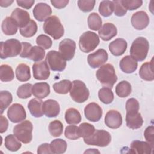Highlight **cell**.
Returning <instances> with one entry per match:
<instances>
[{
	"mask_svg": "<svg viewBox=\"0 0 154 154\" xmlns=\"http://www.w3.org/2000/svg\"><path fill=\"white\" fill-rule=\"evenodd\" d=\"M45 55V51L44 49L38 46H34L31 48L27 58L33 61H40L42 60Z\"/></svg>",
	"mask_w": 154,
	"mask_h": 154,
	"instance_id": "obj_36",
	"label": "cell"
},
{
	"mask_svg": "<svg viewBox=\"0 0 154 154\" xmlns=\"http://www.w3.org/2000/svg\"><path fill=\"white\" fill-rule=\"evenodd\" d=\"M33 76L37 80H46L50 75L49 67L45 61L37 62L32 65Z\"/></svg>",
	"mask_w": 154,
	"mask_h": 154,
	"instance_id": "obj_16",
	"label": "cell"
},
{
	"mask_svg": "<svg viewBox=\"0 0 154 154\" xmlns=\"http://www.w3.org/2000/svg\"><path fill=\"white\" fill-rule=\"evenodd\" d=\"M108 58L107 52L103 49H99L88 55L87 62L91 68L96 69L102 66L107 61Z\"/></svg>",
	"mask_w": 154,
	"mask_h": 154,
	"instance_id": "obj_11",
	"label": "cell"
},
{
	"mask_svg": "<svg viewBox=\"0 0 154 154\" xmlns=\"http://www.w3.org/2000/svg\"><path fill=\"white\" fill-rule=\"evenodd\" d=\"M139 102L135 98L129 99L126 103V112H138L139 110Z\"/></svg>",
	"mask_w": 154,
	"mask_h": 154,
	"instance_id": "obj_49",
	"label": "cell"
},
{
	"mask_svg": "<svg viewBox=\"0 0 154 154\" xmlns=\"http://www.w3.org/2000/svg\"><path fill=\"white\" fill-rule=\"evenodd\" d=\"M126 122L129 128L137 129L143 126V119L141 114L138 112H126Z\"/></svg>",
	"mask_w": 154,
	"mask_h": 154,
	"instance_id": "obj_22",
	"label": "cell"
},
{
	"mask_svg": "<svg viewBox=\"0 0 154 154\" xmlns=\"http://www.w3.org/2000/svg\"><path fill=\"white\" fill-rule=\"evenodd\" d=\"M50 146L52 153L61 154L66 151L67 143L63 139L57 138L51 141Z\"/></svg>",
	"mask_w": 154,
	"mask_h": 154,
	"instance_id": "obj_34",
	"label": "cell"
},
{
	"mask_svg": "<svg viewBox=\"0 0 154 154\" xmlns=\"http://www.w3.org/2000/svg\"><path fill=\"white\" fill-rule=\"evenodd\" d=\"M32 85L26 83L19 86L17 90V95L20 99H27L31 96Z\"/></svg>",
	"mask_w": 154,
	"mask_h": 154,
	"instance_id": "obj_44",
	"label": "cell"
},
{
	"mask_svg": "<svg viewBox=\"0 0 154 154\" xmlns=\"http://www.w3.org/2000/svg\"><path fill=\"white\" fill-rule=\"evenodd\" d=\"M153 147L147 142L134 140L130 146V152L132 153L150 154L152 153Z\"/></svg>",
	"mask_w": 154,
	"mask_h": 154,
	"instance_id": "obj_20",
	"label": "cell"
},
{
	"mask_svg": "<svg viewBox=\"0 0 154 154\" xmlns=\"http://www.w3.org/2000/svg\"><path fill=\"white\" fill-rule=\"evenodd\" d=\"M70 91L71 98L77 103L85 102L89 97V90L85 83L81 80H74Z\"/></svg>",
	"mask_w": 154,
	"mask_h": 154,
	"instance_id": "obj_8",
	"label": "cell"
},
{
	"mask_svg": "<svg viewBox=\"0 0 154 154\" xmlns=\"http://www.w3.org/2000/svg\"><path fill=\"white\" fill-rule=\"evenodd\" d=\"M0 132L2 134L7 130L8 126V122L7 119L2 115H1L0 116Z\"/></svg>",
	"mask_w": 154,
	"mask_h": 154,
	"instance_id": "obj_56",
	"label": "cell"
},
{
	"mask_svg": "<svg viewBox=\"0 0 154 154\" xmlns=\"http://www.w3.org/2000/svg\"><path fill=\"white\" fill-rule=\"evenodd\" d=\"M36 43L38 46L45 49H49L52 45L51 38L46 35L41 34L39 35L36 38Z\"/></svg>",
	"mask_w": 154,
	"mask_h": 154,
	"instance_id": "obj_46",
	"label": "cell"
},
{
	"mask_svg": "<svg viewBox=\"0 0 154 154\" xmlns=\"http://www.w3.org/2000/svg\"><path fill=\"white\" fill-rule=\"evenodd\" d=\"M99 37L104 41H109L117 34L116 26L112 23H105L99 29L98 32Z\"/></svg>",
	"mask_w": 154,
	"mask_h": 154,
	"instance_id": "obj_21",
	"label": "cell"
},
{
	"mask_svg": "<svg viewBox=\"0 0 154 154\" xmlns=\"http://www.w3.org/2000/svg\"><path fill=\"white\" fill-rule=\"evenodd\" d=\"M114 6V14L116 16L121 17L123 16L127 13V10L123 6L121 0L113 1Z\"/></svg>",
	"mask_w": 154,
	"mask_h": 154,
	"instance_id": "obj_50",
	"label": "cell"
},
{
	"mask_svg": "<svg viewBox=\"0 0 154 154\" xmlns=\"http://www.w3.org/2000/svg\"><path fill=\"white\" fill-rule=\"evenodd\" d=\"M88 25L90 29L93 31L99 30L102 24V20L100 16L96 13H91L89 14L87 19Z\"/></svg>",
	"mask_w": 154,
	"mask_h": 154,
	"instance_id": "obj_37",
	"label": "cell"
},
{
	"mask_svg": "<svg viewBox=\"0 0 154 154\" xmlns=\"http://www.w3.org/2000/svg\"><path fill=\"white\" fill-rule=\"evenodd\" d=\"M63 131V125L60 120H53L49 125V131L52 137H60L62 134Z\"/></svg>",
	"mask_w": 154,
	"mask_h": 154,
	"instance_id": "obj_42",
	"label": "cell"
},
{
	"mask_svg": "<svg viewBox=\"0 0 154 154\" xmlns=\"http://www.w3.org/2000/svg\"><path fill=\"white\" fill-rule=\"evenodd\" d=\"M64 135L66 138L72 140H76L81 138L79 134L78 127L75 125L67 126L65 129Z\"/></svg>",
	"mask_w": 154,
	"mask_h": 154,
	"instance_id": "obj_45",
	"label": "cell"
},
{
	"mask_svg": "<svg viewBox=\"0 0 154 154\" xmlns=\"http://www.w3.org/2000/svg\"><path fill=\"white\" fill-rule=\"evenodd\" d=\"M43 101L38 99H32L28 103V108L31 115L35 117H40L43 116V112L42 109Z\"/></svg>",
	"mask_w": 154,
	"mask_h": 154,
	"instance_id": "obj_28",
	"label": "cell"
},
{
	"mask_svg": "<svg viewBox=\"0 0 154 154\" xmlns=\"http://www.w3.org/2000/svg\"><path fill=\"white\" fill-rule=\"evenodd\" d=\"M76 43L70 38H65L59 43V52L66 61L71 60L75 54Z\"/></svg>",
	"mask_w": 154,
	"mask_h": 154,
	"instance_id": "obj_10",
	"label": "cell"
},
{
	"mask_svg": "<svg viewBox=\"0 0 154 154\" xmlns=\"http://www.w3.org/2000/svg\"><path fill=\"white\" fill-rule=\"evenodd\" d=\"M149 50L148 40L143 37H139L132 42L130 48V54L136 61H142L146 59Z\"/></svg>",
	"mask_w": 154,
	"mask_h": 154,
	"instance_id": "obj_2",
	"label": "cell"
},
{
	"mask_svg": "<svg viewBox=\"0 0 154 154\" xmlns=\"http://www.w3.org/2000/svg\"><path fill=\"white\" fill-rule=\"evenodd\" d=\"M72 82L68 79H63L53 84V89L55 93L66 94L70 92L72 87Z\"/></svg>",
	"mask_w": 154,
	"mask_h": 154,
	"instance_id": "obj_32",
	"label": "cell"
},
{
	"mask_svg": "<svg viewBox=\"0 0 154 154\" xmlns=\"http://www.w3.org/2000/svg\"><path fill=\"white\" fill-rule=\"evenodd\" d=\"M94 0H79L78 1V5L79 9L83 12L91 11L95 5Z\"/></svg>",
	"mask_w": 154,
	"mask_h": 154,
	"instance_id": "obj_47",
	"label": "cell"
},
{
	"mask_svg": "<svg viewBox=\"0 0 154 154\" xmlns=\"http://www.w3.org/2000/svg\"><path fill=\"white\" fill-rule=\"evenodd\" d=\"M22 51V43L19 40L11 38L1 42L0 57L2 59L14 57L20 55Z\"/></svg>",
	"mask_w": 154,
	"mask_h": 154,
	"instance_id": "obj_4",
	"label": "cell"
},
{
	"mask_svg": "<svg viewBox=\"0 0 154 154\" xmlns=\"http://www.w3.org/2000/svg\"><path fill=\"white\" fill-rule=\"evenodd\" d=\"M33 126L29 120H25L16 125L13 128L14 135L23 143H29L32 139Z\"/></svg>",
	"mask_w": 154,
	"mask_h": 154,
	"instance_id": "obj_6",
	"label": "cell"
},
{
	"mask_svg": "<svg viewBox=\"0 0 154 154\" xmlns=\"http://www.w3.org/2000/svg\"><path fill=\"white\" fill-rule=\"evenodd\" d=\"M37 31V23L32 19H31L29 23L24 27L20 28V33L24 37H31L34 36Z\"/></svg>",
	"mask_w": 154,
	"mask_h": 154,
	"instance_id": "obj_35",
	"label": "cell"
},
{
	"mask_svg": "<svg viewBox=\"0 0 154 154\" xmlns=\"http://www.w3.org/2000/svg\"><path fill=\"white\" fill-rule=\"evenodd\" d=\"M133 27L137 30H142L146 28L150 22L148 14L144 11H139L134 13L131 19Z\"/></svg>",
	"mask_w": 154,
	"mask_h": 154,
	"instance_id": "obj_13",
	"label": "cell"
},
{
	"mask_svg": "<svg viewBox=\"0 0 154 154\" xmlns=\"http://www.w3.org/2000/svg\"><path fill=\"white\" fill-rule=\"evenodd\" d=\"M96 76L103 86L111 89L117 80L114 67L111 64H106L100 66L96 71Z\"/></svg>",
	"mask_w": 154,
	"mask_h": 154,
	"instance_id": "obj_1",
	"label": "cell"
},
{
	"mask_svg": "<svg viewBox=\"0 0 154 154\" xmlns=\"http://www.w3.org/2000/svg\"><path fill=\"white\" fill-rule=\"evenodd\" d=\"M10 17L15 21L19 28L24 27L31 20L29 13L19 8H15L11 13Z\"/></svg>",
	"mask_w": 154,
	"mask_h": 154,
	"instance_id": "obj_18",
	"label": "cell"
},
{
	"mask_svg": "<svg viewBox=\"0 0 154 154\" xmlns=\"http://www.w3.org/2000/svg\"><path fill=\"white\" fill-rule=\"evenodd\" d=\"M32 13L35 19L39 22H43L50 17L52 14V9L46 3L39 2L35 5Z\"/></svg>",
	"mask_w": 154,
	"mask_h": 154,
	"instance_id": "obj_15",
	"label": "cell"
},
{
	"mask_svg": "<svg viewBox=\"0 0 154 154\" xmlns=\"http://www.w3.org/2000/svg\"><path fill=\"white\" fill-rule=\"evenodd\" d=\"M126 41L122 38H118L111 42L109 45V50L115 56L123 55L127 48Z\"/></svg>",
	"mask_w": 154,
	"mask_h": 154,
	"instance_id": "obj_23",
	"label": "cell"
},
{
	"mask_svg": "<svg viewBox=\"0 0 154 154\" xmlns=\"http://www.w3.org/2000/svg\"><path fill=\"white\" fill-rule=\"evenodd\" d=\"M114 9L113 1H102L100 2L99 6V12L103 17H109L111 16Z\"/></svg>",
	"mask_w": 154,
	"mask_h": 154,
	"instance_id": "obj_39",
	"label": "cell"
},
{
	"mask_svg": "<svg viewBox=\"0 0 154 154\" xmlns=\"http://www.w3.org/2000/svg\"><path fill=\"white\" fill-rule=\"evenodd\" d=\"M32 46L29 43L25 42H22V51L20 54V57L27 58V56Z\"/></svg>",
	"mask_w": 154,
	"mask_h": 154,
	"instance_id": "obj_52",
	"label": "cell"
},
{
	"mask_svg": "<svg viewBox=\"0 0 154 154\" xmlns=\"http://www.w3.org/2000/svg\"><path fill=\"white\" fill-rule=\"evenodd\" d=\"M43 28L46 34L51 35L54 39H60L64 33V29L60 19L56 16L49 17L44 22Z\"/></svg>",
	"mask_w": 154,
	"mask_h": 154,
	"instance_id": "obj_3",
	"label": "cell"
},
{
	"mask_svg": "<svg viewBox=\"0 0 154 154\" xmlns=\"http://www.w3.org/2000/svg\"><path fill=\"white\" fill-rule=\"evenodd\" d=\"M5 147L6 149L11 152H16L22 146L20 140L13 134H10L5 138Z\"/></svg>",
	"mask_w": 154,
	"mask_h": 154,
	"instance_id": "obj_31",
	"label": "cell"
},
{
	"mask_svg": "<svg viewBox=\"0 0 154 154\" xmlns=\"http://www.w3.org/2000/svg\"><path fill=\"white\" fill-rule=\"evenodd\" d=\"M98 96L100 100L105 104H109L114 100V94L108 87H102L99 90Z\"/></svg>",
	"mask_w": 154,
	"mask_h": 154,
	"instance_id": "obj_40",
	"label": "cell"
},
{
	"mask_svg": "<svg viewBox=\"0 0 154 154\" xmlns=\"http://www.w3.org/2000/svg\"><path fill=\"white\" fill-rule=\"evenodd\" d=\"M84 115L88 120L96 122L102 117V109L99 105L95 102H91L87 104L84 108Z\"/></svg>",
	"mask_w": 154,
	"mask_h": 154,
	"instance_id": "obj_14",
	"label": "cell"
},
{
	"mask_svg": "<svg viewBox=\"0 0 154 154\" xmlns=\"http://www.w3.org/2000/svg\"><path fill=\"white\" fill-rule=\"evenodd\" d=\"M69 0H51V3L52 5L58 9L64 8L69 3Z\"/></svg>",
	"mask_w": 154,
	"mask_h": 154,
	"instance_id": "obj_55",
	"label": "cell"
},
{
	"mask_svg": "<svg viewBox=\"0 0 154 154\" xmlns=\"http://www.w3.org/2000/svg\"><path fill=\"white\" fill-rule=\"evenodd\" d=\"M65 120L68 124L76 125L81 122V116L76 108H70L65 112Z\"/></svg>",
	"mask_w": 154,
	"mask_h": 154,
	"instance_id": "obj_30",
	"label": "cell"
},
{
	"mask_svg": "<svg viewBox=\"0 0 154 154\" xmlns=\"http://www.w3.org/2000/svg\"><path fill=\"white\" fill-rule=\"evenodd\" d=\"M16 77L21 82H25L31 78L30 68L26 64H20L16 69Z\"/></svg>",
	"mask_w": 154,
	"mask_h": 154,
	"instance_id": "obj_29",
	"label": "cell"
},
{
	"mask_svg": "<svg viewBox=\"0 0 154 154\" xmlns=\"http://www.w3.org/2000/svg\"><path fill=\"white\" fill-rule=\"evenodd\" d=\"M13 101V96L8 91H1L0 92V111L2 114L4 110L11 104Z\"/></svg>",
	"mask_w": 154,
	"mask_h": 154,
	"instance_id": "obj_41",
	"label": "cell"
},
{
	"mask_svg": "<svg viewBox=\"0 0 154 154\" xmlns=\"http://www.w3.org/2000/svg\"><path fill=\"white\" fill-rule=\"evenodd\" d=\"M16 2L19 6L26 9H29L34 4L35 1L34 0H24V1L17 0L16 1Z\"/></svg>",
	"mask_w": 154,
	"mask_h": 154,
	"instance_id": "obj_54",
	"label": "cell"
},
{
	"mask_svg": "<svg viewBox=\"0 0 154 154\" xmlns=\"http://www.w3.org/2000/svg\"><path fill=\"white\" fill-rule=\"evenodd\" d=\"M139 75L145 81H152L154 79L153 59L151 61L146 62L141 65L139 70Z\"/></svg>",
	"mask_w": 154,
	"mask_h": 154,
	"instance_id": "obj_26",
	"label": "cell"
},
{
	"mask_svg": "<svg viewBox=\"0 0 154 154\" xmlns=\"http://www.w3.org/2000/svg\"><path fill=\"white\" fill-rule=\"evenodd\" d=\"M14 75L13 69L8 64L0 66V79L2 82H9L14 79Z\"/></svg>",
	"mask_w": 154,
	"mask_h": 154,
	"instance_id": "obj_38",
	"label": "cell"
},
{
	"mask_svg": "<svg viewBox=\"0 0 154 154\" xmlns=\"http://www.w3.org/2000/svg\"><path fill=\"white\" fill-rule=\"evenodd\" d=\"M45 61L52 71L62 72L66 67V61L63 58L59 52L54 50L48 52Z\"/></svg>",
	"mask_w": 154,
	"mask_h": 154,
	"instance_id": "obj_9",
	"label": "cell"
},
{
	"mask_svg": "<svg viewBox=\"0 0 154 154\" xmlns=\"http://www.w3.org/2000/svg\"><path fill=\"white\" fill-rule=\"evenodd\" d=\"M119 66L123 72L126 73H132L137 70L138 63L131 55H126L120 60Z\"/></svg>",
	"mask_w": 154,
	"mask_h": 154,
	"instance_id": "obj_24",
	"label": "cell"
},
{
	"mask_svg": "<svg viewBox=\"0 0 154 154\" xmlns=\"http://www.w3.org/2000/svg\"><path fill=\"white\" fill-rule=\"evenodd\" d=\"M99 36L94 32L87 31L79 37V47L82 52L88 53L93 51L99 44Z\"/></svg>",
	"mask_w": 154,
	"mask_h": 154,
	"instance_id": "obj_5",
	"label": "cell"
},
{
	"mask_svg": "<svg viewBox=\"0 0 154 154\" xmlns=\"http://www.w3.org/2000/svg\"><path fill=\"white\" fill-rule=\"evenodd\" d=\"M123 6L128 10H134L140 7L143 4L141 0H121Z\"/></svg>",
	"mask_w": 154,
	"mask_h": 154,
	"instance_id": "obj_48",
	"label": "cell"
},
{
	"mask_svg": "<svg viewBox=\"0 0 154 154\" xmlns=\"http://www.w3.org/2000/svg\"><path fill=\"white\" fill-rule=\"evenodd\" d=\"M7 116L13 123H19L24 120L26 117L24 107L20 103H13L7 111Z\"/></svg>",
	"mask_w": 154,
	"mask_h": 154,
	"instance_id": "obj_12",
	"label": "cell"
},
{
	"mask_svg": "<svg viewBox=\"0 0 154 154\" xmlns=\"http://www.w3.org/2000/svg\"><path fill=\"white\" fill-rule=\"evenodd\" d=\"M37 153H52L50 144L48 143H43L39 146L37 149Z\"/></svg>",
	"mask_w": 154,
	"mask_h": 154,
	"instance_id": "obj_53",
	"label": "cell"
},
{
	"mask_svg": "<svg viewBox=\"0 0 154 154\" xmlns=\"http://www.w3.org/2000/svg\"><path fill=\"white\" fill-rule=\"evenodd\" d=\"M95 130V128L93 125L85 122L81 123L78 127L79 136L84 138L91 135Z\"/></svg>",
	"mask_w": 154,
	"mask_h": 154,
	"instance_id": "obj_43",
	"label": "cell"
},
{
	"mask_svg": "<svg viewBox=\"0 0 154 154\" xmlns=\"http://www.w3.org/2000/svg\"><path fill=\"white\" fill-rule=\"evenodd\" d=\"M2 31L7 35H13L17 32L18 26L15 21L11 17H6L1 25Z\"/></svg>",
	"mask_w": 154,
	"mask_h": 154,
	"instance_id": "obj_27",
	"label": "cell"
},
{
	"mask_svg": "<svg viewBox=\"0 0 154 154\" xmlns=\"http://www.w3.org/2000/svg\"><path fill=\"white\" fill-rule=\"evenodd\" d=\"M32 93L38 99L45 98L50 93L49 85L45 82L35 83L32 85Z\"/></svg>",
	"mask_w": 154,
	"mask_h": 154,
	"instance_id": "obj_25",
	"label": "cell"
},
{
	"mask_svg": "<svg viewBox=\"0 0 154 154\" xmlns=\"http://www.w3.org/2000/svg\"><path fill=\"white\" fill-rule=\"evenodd\" d=\"M105 123L109 128L117 129L122 124L121 114L116 110H109L105 116Z\"/></svg>",
	"mask_w": 154,
	"mask_h": 154,
	"instance_id": "obj_17",
	"label": "cell"
},
{
	"mask_svg": "<svg viewBox=\"0 0 154 154\" xmlns=\"http://www.w3.org/2000/svg\"><path fill=\"white\" fill-rule=\"evenodd\" d=\"M132 91L131 85L127 81H122L119 82L116 87V93L120 97H126L128 96Z\"/></svg>",
	"mask_w": 154,
	"mask_h": 154,
	"instance_id": "obj_33",
	"label": "cell"
},
{
	"mask_svg": "<svg viewBox=\"0 0 154 154\" xmlns=\"http://www.w3.org/2000/svg\"><path fill=\"white\" fill-rule=\"evenodd\" d=\"M14 1H9V0H1L0 1V5L2 7H7L10 6Z\"/></svg>",
	"mask_w": 154,
	"mask_h": 154,
	"instance_id": "obj_57",
	"label": "cell"
},
{
	"mask_svg": "<svg viewBox=\"0 0 154 154\" xmlns=\"http://www.w3.org/2000/svg\"><path fill=\"white\" fill-rule=\"evenodd\" d=\"M144 137L147 143L154 148V128L153 125L148 126L145 129Z\"/></svg>",
	"mask_w": 154,
	"mask_h": 154,
	"instance_id": "obj_51",
	"label": "cell"
},
{
	"mask_svg": "<svg viewBox=\"0 0 154 154\" xmlns=\"http://www.w3.org/2000/svg\"><path fill=\"white\" fill-rule=\"evenodd\" d=\"M111 141V136L110 134L108 131L103 129L95 130L91 135L84 138V141L85 144L99 147L107 146Z\"/></svg>",
	"mask_w": 154,
	"mask_h": 154,
	"instance_id": "obj_7",
	"label": "cell"
},
{
	"mask_svg": "<svg viewBox=\"0 0 154 154\" xmlns=\"http://www.w3.org/2000/svg\"><path fill=\"white\" fill-rule=\"evenodd\" d=\"M42 109L43 114L48 117L57 116L60 111V105L54 99H48L43 102Z\"/></svg>",
	"mask_w": 154,
	"mask_h": 154,
	"instance_id": "obj_19",
	"label": "cell"
}]
</instances>
